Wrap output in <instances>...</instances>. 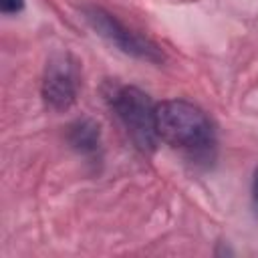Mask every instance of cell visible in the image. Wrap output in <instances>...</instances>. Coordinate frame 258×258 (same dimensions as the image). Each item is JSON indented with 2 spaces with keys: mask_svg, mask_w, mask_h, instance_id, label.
<instances>
[{
  "mask_svg": "<svg viewBox=\"0 0 258 258\" xmlns=\"http://www.w3.org/2000/svg\"><path fill=\"white\" fill-rule=\"evenodd\" d=\"M155 123L159 141L185 153H208L216 135L210 117L194 103L183 99L161 101L155 107Z\"/></svg>",
  "mask_w": 258,
  "mask_h": 258,
  "instance_id": "6da1fadb",
  "label": "cell"
},
{
  "mask_svg": "<svg viewBox=\"0 0 258 258\" xmlns=\"http://www.w3.org/2000/svg\"><path fill=\"white\" fill-rule=\"evenodd\" d=\"M109 107L115 111L117 119L125 127L127 135L135 143V147L143 153H153L159 135H157V123H155V103L151 97L133 87V85H109V91H105Z\"/></svg>",
  "mask_w": 258,
  "mask_h": 258,
  "instance_id": "7a4b0ae2",
  "label": "cell"
},
{
  "mask_svg": "<svg viewBox=\"0 0 258 258\" xmlns=\"http://www.w3.org/2000/svg\"><path fill=\"white\" fill-rule=\"evenodd\" d=\"M83 16L99 36H103L109 44L117 46L121 52L131 54L139 60L155 62V64L163 62V52L155 42H151L149 38H145L139 32L125 26L111 12H107L99 6H87L83 10Z\"/></svg>",
  "mask_w": 258,
  "mask_h": 258,
  "instance_id": "3957f363",
  "label": "cell"
},
{
  "mask_svg": "<svg viewBox=\"0 0 258 258\" xmlns=\"http://www.w3.org/2000/svg\"><path fill=\"white\" fill-rule=\"evenodd\" d=\"M40 93L52 111H67L75 105L79 95V67L71 54H54L46 62Z\"/></svg>",
  "mask_w": 258,
  "mask_h": 258,
  "instance_id": "277c9868",
  "label": "cell"
},
{
  "mask_svg": "<svg viewBox=\"0 0 258 258\" xmlns=\"http://www.w3.org/2000/svg\"><path fill=\"white\" fill-rule=\"evenodd\" d=\"M67 139L71 147L85 157H95L101 151V131L93 119L83 117L73 121L67 131Z\"/></svg>",
  "mask_w": 258,
  "mask_h": 258,
  "instance_id": "5b68a950",
  "label": "cell"
},
{
  "mask_svg": "<svg viewBox=\"0 0 258 258\" xmlns=\"http://www.w3.org/2000/svg\"><path fill=\"white\" fill-rule=\"evenodd\" d=\"M24 8V0H0V10L4 14H18Z\"/></svg>",
  "mask_w": 258,
  "mask_h": 258,
  "instance_id": "8992f818",
  "label": "cell"
},
{
  "mask_svg": "<svg viewBox=\"0 0 258 258\" xmlns=\"http://www.w3.org/2000/svg\"><path fill=\"white\" fill-rule=\"evenodd\" d=\"M252 204H254V210L258 214V169L254 171V181H252Z\"/></svg>",
  "mask_w": 258,
  "mask_h": 258,
  "instance_id": "52a82bcc",
  "label": "cell"
}]
</instances>
